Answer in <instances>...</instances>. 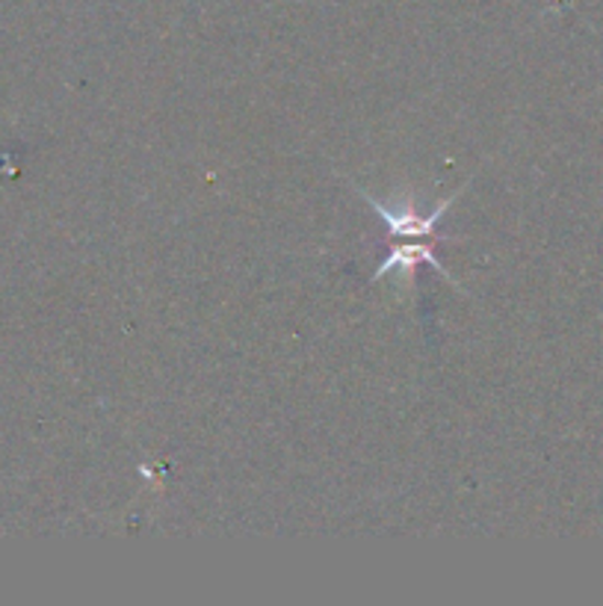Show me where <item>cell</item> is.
Wrapping results in <instances>:
<instances>
[{
	"instance_id": "7a4b0ae2",
	"label": "cell",
	"mask_w": 603,
	"mask_h": 606,
	"mask_svg": "<svg viewBox=\"0 0 603 606\" xmlns=\"http://www.w3.org/2000/svg\"><path fill=\"white\" fill-rule=\"evenodd\" d=\"M417 264H432L438 273L443 275V278H452L450 273H447V266L435 257L432 246H396L391 249V255H387V261L376 269V275H373V282H379V278H385L387 273H394V269H403V273H415Z\"/></svg>"
},
{
	"instance_id": "6da1fadb",
	"label": "cell",
	"mask_w": 603,
	"mask_h": 606,
	"mask_svg": "<svg viewBox=\"0 0 603 606\" xmlns=\"http://www.w3.org/2000/svg\"><path fill=\"white\" fill-rule=\"evenodd\" d=\"M370 208L376 210L379 217L387 222V231L394 234V238H429V234H435V225H438V219L450 210V201H441L438 208L429 213V217H420L417 210H406V208H387L385 201L373 199V196H368Z\"/></svg>"
}]
</instances>
